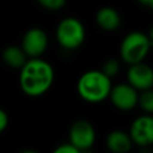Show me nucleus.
I'll return each instance as SVG.
<instances>
[{
    "label": "nucleus",
    "instance_id": "1",
    "mask_svg": "<svg viewBox=\"0 0 153 153\" xmlns=\"http://www.w3.org/2000/svg\"><path fill=\"white\" fill-rule=\"evenodd\" d=\"M54 81L51 65L39 57L29 59L20 68L19 85L23 92L30 97H38L45 93Z\"/></svg>",
    "mask_w": 153,
    "mask_h": 153
},
{
    "label": "nucleus",
    "instance_id": "2",
    "mask_svg": "<svg viewBox=\"0 0 153 153\" xmlns=\"http://www.w3.org/2000/svg\"><path fill=\"white\" fill-rule=\"evenodd\" d=\"M111 78L102 71H87L78 80L79 96L90 103H99L106 99L111 91Z\"/></svg>",
    "mask_w": 153,
    "mask_h": 153
},
{
    "label": "nucleus",
    "instance_id": "3",
    "mask_svg": "<svg viewBox=\"0 0 153 153\" xmlns=\"http://www.w3.org/2000/svg\"><path fill=\"white\" fill-rule=\"evenodd\" d=\"M152 45L153 43L148 35L141 31H133L123 38L120 45V55L128 65L142 62L148 55Z\"/></svg>",
    "mask_w": 153,
    "mask_h": 153
},
{
    "label": "nucleus",
    "instance_id": "4",
    "mask_svg": "<svg viewBox=\"0 0 153 153\" xmlns=\"http://www.w3.org/2000/svg\"><path fill=\"white\" fill-rule=\"evenodd\" d=\"M56 39L65 49L73 50L79 48L85 41V27L82 23L74 18H63L56 27Z\"/></svg>",
    "mask_w": 153,
    "mask_h": 153
},
{
    "label": "nucleus",
    "instance_id": "5",
    "mask_svg": "<svg viewBox=\"0 0 153 153\" xmlns=\"http://www.w3.org/2000/svg\"><path fill=\"white\" fill-rule=\"evenodd\" d=\"M96 141V130L86 120L75 121L69 129V142L80 151H88Z\"/></svg>",
    "mask_w": 153,
    "mask_h": 153
},
{
    "label": "nucleus",
    "instance_id": "6",
    "mask_svg": "<svg viewBox=\"0 0 153 153\" xmlns=\"http://www.w3.org/2000/svg\"><path fill=\"white\" fill-rule=\"evenodd\" d=\"M129 135L133 143L141 148H147L153 145V116L142 115L136 117L129 129Z\"/></svg>",
    "mask_w": 153,
    "mask_h": 153
},
{
    "label": "nucleus",
    "instance_id": "7",
    "mask_svg": "<svg viewBox=\"0 0 153 153\" xmlns=\"http://www.w3.org/2000/svg\"><path fill=\"white\" fill-rule=\"evenodd\" d=\"M111 103L115 108L128 111L134 109L137 105L139 102V91L128 84H117L111 87L110 94H109Z\"/></svg>",
    "mask_w": 153,
    "mask_h": 153
},
{
    "label": "nucleus",
    "instance_id": "8",
    "mask_svg": "<svg viewBox=\"0 0 153 153\" xmlns=\"http://www.w3.org/2000/svg\"><path fill=\"white\" fill-rule=\"evenodd\" d=\"M48 47V36L39 27L27 30L22 41V48L29 57H39Z\"/></svg>",
    "mask_w": 153,
    "mask_h": 153
},
{
    "label": "nucleus",
    "instance_id": "9",
    "mask_svg": "<svg viewBox=\"0 0 153 153\" xmlns=\"http://www.w3.org/2000/svg\"><path fill=\"white\" fill-rule=\"evenodd\" d=\"M128 82L137 91H143L153 87V69L151 66L142 62L129 65L127 72Z\"/></svg>",
    "mask_w": 153,
    "mask_h": 153
},
{
    "label": "nucleus",
    "instance_id": "10",
    "mask_svg": "<svg viewBox=\"0 0 153 153\" xmlns=\"http://www.w3.org/2000/svg\"><path fill=\"white\" fill-rule=\"evenodd\" d=\"M96 22L100 29L105 31H115L121 25V17L114 7L105 6L98 10L96 14Z\"/></svg>",
    "mask_w": 153,
    "mask_h": 153
},
{
    "label": "nucleus",
    "instance_id": "11",
    "mask_svg": "<svg viewBox=\"0 0 153 153\" xmlns=\"http://www.w3.org/2000/svg\"><path fill=\"white\" fill-rule=\"evenodd\" d=\"M106 146L114 153H127L131 149L133 140L129 133L123 130H112L106 137Z\"/></svg>",
    "mask_w": 153,
    "mask_h": 153
},
{
    "label": "nucleus",
    "instance_id": "12",
    "mask_svg": "<svg viewBox=\"0 0 153 153\" xmlns=\"http://www.w3.org/2000/svg\"><path fill=\"white\" fill-rule=\"evenodd\" d=\"M2 60L11 68L20 69L24 66V63L27 61V55L22 47L8 45L2 51Z\"/></svg>",
    "mask_w": 153,
    "mask_h": 153
},
{
    "label": "nucleus",
    "instance_id": "13",
    "mask_svg": "<svg viewBox=\"0 0 153 153\" xmlns=\"http://www.w3.org/2000/svg\"><path fill=\"white\" fill-rule=\"evenodd\" d=\"M137 104L145 112L153 114V87L141 91V93L139 94Z\"/></svg>",
    "mask_w": 153,
    "mask_h": 153
},
{
    "label": "nucleus",
    "instance_id": "14",
    "mask_svg": "<svg viewBox=\"0 0 153 153\" xmlns=\"http://www.w3.org/2000/svg\"><path fill=\"white\" fill-rule=\"evenodd\" d=\"M120 71V63L117 60L115 59H109L106 60L104 63H103V67H102V72H104L109 78H112L115 76Z\"/></svg>",
    "mask_w": 153,
    "mask_h": 153
},
{
    "label": "nucleus",
    "instance_id": "15",
    "mask_svg": "<svg viewBox=\"0 0 153 153\" xmlns=\"http://www.w3.org/2000/svg\"><path fill=\"white\" fill-rule=\"evenodd\" d=\"M37 1L42 7H44L47 10H50V11L60 10L66 4V0H37Z\"/></svg>",
    "mask_w": 153,
    "mask_h": 153
},
{
    "label": "nucleus",
    "instance_id": "16",
    "mask_svg": "<svg viewBox=\"0 0 153 153\" xmlns=\"http://www.w3.org/2000/svg\"><path fill=\"white\" fill-rule=\"evenodd\" d=\"M55 153H79V151L76 149L75 146L68 142V143H61L59 147H56Z\"/></svg>",
    "mask_w": 153,
    "mask_h": 153
},
{
    "label": "nucleus",
    "instance_id": "17",
    "mask_svg": "<svg viewBox=\"0 0 153 153\" xmlns=\"http://www.w3.org/2000/svg\"><path fill=\"white\" fill-rule=\"evenodd\" d=\"M7 124H8V116L2 109H0V133L6 129Z\"/></svg>",
    "mask_w": 153,
    "mask_h": 153
},
{
    "label": "nucleus",
    "instance_id": "18",
    "mask_svg": "<svg viewBox=\"0 0 153 153\" xmlns=\"http://www.w3.org/2000/svg\"><path fill=\"white\" fill-rule=\"evenodd\" d=\"M136 1H139V2L142 4V5H147V6H149V4H151L152 0H136Z\"/></svg>",
    "mask_w": 153,
    "mask_h": 153
},
{
    "label": "nucleus",
    "instance_id": "19",
    "mask_svg": "<svg viewBox=\"0 0 153 153\" xmlns=\"http://www.w3.org/2000/svg\"><path fill=\"white\" fill-rule=\"evenodd\" d=\"M148 37H149V39L152 41V43H153V26L149 29V32H148Z\"/></svg>",
    "mask_w": 153,
    "mask_h": 153
},
{
    "label": "nucleus",
    "instance_id": "20",
    "mask_svg": "<svg viewBox=\"0 0 153 153\" xmlns=\"http://www.w3.org/2000/svg\"><path fill=\"white\" fill-rule=\"evenodd\" d=\"M149 7H151V8H153V0L151 1V4H149Z\"/></svg>",
    "mask_w": 153,
    "mask_h": 153
}]
</instances>
